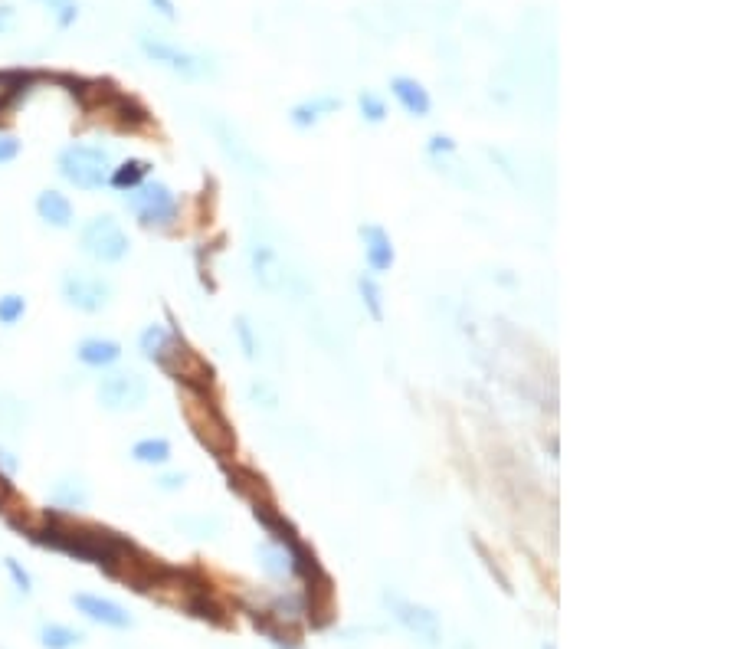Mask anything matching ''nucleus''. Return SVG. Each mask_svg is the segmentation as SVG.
<instances>
[{"mask_svg":"<svg viewBox=\"0 0 737 649\" xmlns=\"http://www.w3.org/2000/svg\"><path fill=\"white\" fill-rule=\"evenodd\" d=\"M56 168L63 174V181L73 184L76 191H102L112 174V155L102 145L76 141V145H66L59 151Z\"/></svg>","mask_w":737,"mask_h":649,"instance_id":"1","label":"nucleus"},{"mask_svg":"<svg viewBox=\"0 0 737 649\" xmlns=\"http://www.w3.org/2000/svg\"><path fill=\"white\" fill-rule=\"evenodd\" d=\"M79 250L89 259H95V263L112 266V263H122L128 250H132V243H128V233L122 230V223H118L112 214H99L82 227Z\"/></svg>","mask_w":737,"mask_h":649,"instance_id":"2","label":"nucleus"},{"mask_svg":"<svg viewBox=\"0 0 737 649\" xmlns=\"http://www.w3.org/2000/svg\"><path fill=\"white\" fill-rule=\"evenodd\" d=\"M59 292H63V299L69 309L76 312H86V315H95L102 312L105 305L112 302V282L95 276V273H86V269H66L63 279H59Z\"/></svg>","mask_w":737,"mask_h":649,"instance_id":"3","label":"nucleus"},{"mask_svg":"<svg viewBox=\"0 0 737 649\" xmlns=\"http://www.w3.org/2000/svg\"><path fill=\"white\" fill-rule=\"evenodd\" d=\"M125 207L145 227H164V223H171L177 217V197L161 181H145L132 187V194H125Z\"/></svg>","mask_w":737,"mask_h":649,"instance_id":"4","label":"nucleus"},{"mask_svg":"<svg viewBox=\"0 0 737 649\" xmlns=\"http://www.w3.org/2000/svg\"><path fill=\"white\" fill-rule=\"evenodd\" d=\"M138 46H141V53L151 59V63L171 69L174 76H184V79H204V76H210V63H207L204 56H197V53H190V50H181V46H174L168 40H154V37H148V33H141Z\"/></svg>","mask_w":737,"mask_h":649,"instance_id":"5","label":"nucleus"},{"mask_svg":"<svg viewBox=\"0 0 737 649\" xmlns=\"http://www.w3.org/2000/svg\"><path fill=\"white\" fill-rule=\"evenodd\" d=\"M148 381L135 371H112L99 381V404L112 413H128L145 407Z\"/></svg>","mask_w":737,"mask_h":649,"instance_id":"6","label":"nucleus"},{"mask_svg":"<svg viewBox=\"0 0 737 649\" xmlns=\"http://www.w3.org/2000/svg\"><path fill=\"white\" fill-rule=\"evenodd\" d=\"M384 604L390 607V613H394V620L400 623V627L410 630L416 640H423V643H430V646L439 643V636H443V627H439V617H436L430 607L413 604V600L400 597V594H390V590L384 594Z\"/></svg>","mask_w":737,"mask_h":649,"instance_id":"7","label":"nucleus"},{"mask_svg":"<svg viewBox=\"0 0 737 649\" xmlns=\"http://www.w3.org/2000/svg\"><path fill=\"white\" fill-rule=\"evenodd\" d=\"M73 607L86 620L99 623V627H109V630H132L135 627L132 613H128L122 604H115V600H109V597H99V594H73Z\"/></svg>","mask_w":737,"mask_h":649,"instance_id":"8","label":"nucleus"},{"mask_svg":"<svg viewBox=\"0 0 737 649\" xmlns=\"http://www.w3.org/2000/svg\"><path fill=\"white\" fill-rule=\"evenodd\" d=\"M361 243H364V263L371 273H387L390 266H394V243H390V233L380 227V223H364L358 230Z\"/></svg>","mask_w":737,"mask_h":649,"instance_id":"9","label":"nucleus"},{"mask_svg":"<svg viewBox=\"0 0 737 649\" xmlns=\"http://www.w3.org/2000/svg\"><path fill=\"white\" fill-rule=\"evenodd\" d=\"M390 92H394V99L403 105V112L413 115V118H426L433 112V99H430V92H426V86L420 79L394 76V79H390Z\"/></svg>","mask_w":737,"mask_h":649,"instance_id":"10","label":"nucleus"},{"mask_svg":"<svg viewBox=\"0 0 737 649\" xmlns=\"http://www.w3.org/2000/svg\"><path fill=\"white\" fill-rule=\"evenodd\" d=\"M37 214L43 223H50L56 230H69L76 220V210H73V200L59 191H40L37 194Z\"/></svg>","mask_w":737,"mask_h":649,"instance_id":"11","label":"nucleus"},{"mask_svg":"<svg viewBox=\"0 0 737 649\" xmlns=\"http://www.w3.org/2000/svg\"><path fill=\"white\" fill-rule=\"evenodd\" d=\"M76 358L86 368H112L122 358V345L115 338H82L76 345Z\"/></svg>","mask_w":737,"mask_h":649,"instance_id":"12","label":"nucleus"},{"mask_svg":"<svg viewBox=\"0 0 737 649\" xmlns=\"http://www.w3.org/2000/svg\"><path fill=\"white\" fill-rule=\"evenodd\" d=\"M338 109H341V99L338 96H315V99L295 105V109L289 112V118H292L295 128H312V125L322 122L325 115L338 112Z\"/></svg>","mask_w":737,"mask_h":649,"instance_id":"13","label":"nucleus"},{"mask_svg":"<svg viewBox=\"0 0 737 649\" xmlns=\"http://www.w3.org/2000/svg\"><path fill=\"white\" fill-rule=\"evenodd\" d=\"M253 269H256V279L259 286L266 289H279L285 282V273H282V259L279 253L272 250V246H253Z\"/></svg>","mask_w":737,"mask_h":649,"instance_id":"14","label":"nucleus"},{"mask_svg":"<svg viewBox=\"0 0 737 649\" xmlns=\"http://www.w3.org/2000/svg\"><path fill=\"white\" fill-rule=\"evenodd\" d=\"M50 499L56 509H66V512H76V509H86L89 505V486L82 479H59Z\"/></svg>","mask_w":737,"mask_h":649,"instance_id":"15","label":"nucleus"},{"mask_svg":"<svg viewBox=\"0 0 737 649\" xmlns=\"http://www.w3.org/2000/svg\"><path fill=\"white\" fill-rule=\"evenodd\" d=\"M37 636H40L43 649H73L86 640V633L76 627H66V623H43Z\"/></svg>","mask_w":737,"mask_h":649,"instance_id":"16","label":"nucleus"},{"mask_svg":"<svg viewBox=\"0 0 737 649\" xmlns=\"http://www.w3.org/2000/svg\"><path fill=\"white\" fill-rule=\"evenodd\" d=\"M148 174H151V164L141 161V158H132V161H125V164H118V168H112L109 184L115 187V191H132V187L145 184Z\"/></svg>","mask_w":737,"mask_h":649,"instance_id":"17","label":"nucleus"},{"mask_svg":"<svg viewBox=\"0 0 737 649\" xmlns=\"http://www.w3.org/2000/svg\"><path fill=\"white\" fill-rule=\"evenodd\" d=\"M132 459L141 466H164L171 459V443L164 436H148L132 446Z\"/></svg>","mask_w":737,"mask_h":649,"instance_id":"18","label":"nucleus"},{"mask_svg":"<svg viewBox=\"0 0 737 649\" xmlns=\"http://www.w3.org/2000/svg\"><path fill=\"white\" fill-rule=\"evenodd\" d=\"M138 348L148 361H164L168 358V348H171V335L164 332L161 325H148L138 338Z\"/></svg>","mask_w":737,"mask_h":649,"instance_id":"19","label":"nucleus"},{"mask_svg":"<svg viewBox=\"0 0 737 649\" xmlns=\"http://www.w3.org/2000/svg\"><path fill=\"white\" fill-rule=\"evenodd\" d=\"M358 289H361V302L367 305V312H371L374 322H384V292H380L377 282L371 276H361Z\"/></svg>","mask_w":737,"mask_h":649,"instance_id":"20","label":"nucleus"},{"mask_svg":"<svg viewBox=\"0 0 737 649\" xmlns=\"http://www.w3.org/2000/svg\"><path fill=\"white\" fill-rule=\"evenodd\" d=\"M23 315H27V299H23V295H17V292L0 295V325L4 328L17 325Z\"/></svg>","mask_w":737,"mask_h":649,"instance_id":"21","label":"nucleus"},{"mask_svg":"<svg viewBox=\"0 0 737 649\" xmlns=\"http://www.w3.org/2000/svg\"><path fill=\"white\" fill-rule=\"evenodd\" d=\"M358 102H361V115H364L371 125H380V122H384V118H387V105H384V99L377 96V92H361Z\"/></svg>","mask_w":737,"mask_h":649,"instance_id":"22","label":"nucleus"},{"mask_svg":"<svg viewBox=\"0 0 737 649\" xmlns=\"http://www.w3.org/2000/svg\"><path fill=\"white\" fill-rule=\"evenodd\" d=\"M4 568H7L10 581H14V587L20 590V594H33V577H30V571L23 568L17 558H4Z\"/></svg>","mask_w":737,"mask_h":649,"instance_id":"23","label":"nucleus"},{"mask_svg":"<svg viewBox=\"0 0 737 649\" xmlns=\"http://www.w3.org/2000/svg\"><path fill=\"white\" fill-rule=\"evenodd\" d=\"M43 4H50V10L56 14V23H59V27H73L76 17H79L76 0H43Z\"/></svg>","mask_w":737,"mask_h":649,"instance_id":"24","label":"nucleus"},{"mask_svg":"<svg viewBox=\"0 0 737 649\" xmlns=\"http://www.w3.org/2000/svg\"><path fill=\"white\" fill-rule=\"evenodd\" d=\"M236 332H240V341H243V351L246 358H256V341H253V325L246 322V318H240L236 322Z\"/></svg>","mask_w":737,"mask_h":649,"instance_id":"25","label":"nucleus"},{"mask_svg":"<svg viewBox=\"0 0 737 649\" xmlns=\"http://www.w3.org/2000/svg\"><path fill=\"white\" fill-rule=\"evenodd\" d=\"M20 155V141L14 135H0V164H10Z\"/></svg>","mask_w":737,"mask_h":649,"instance_id":"26","label":"nucleus"},{"mask_svg":"<svg viewBox=\"0 0 737 649\" xmlns=\"http://www.w3.org/2000/svg\"><path fill=\"white\" fill-rule=\"evenodd\" d=\"M430 151H433V155H439V151H443V155H449V151H456V141L449 138V135H433L430 138Z\"/></svg>","mask_w":737,"mask_h":649,"instance_id":"27","label":"nucleus"},{"mask_svg":"<svg viewBox=\"0 0 737 649\" xmlns=\"http://www.w3.org/2000/svg\"><path fill=\"white\" fill-rule=\"evenodd\" d=\"M184 482H187V476H184V472H168V476H161L158 479V489H181L184 486Z\"/></svg>","mask_w":737,"mask_h":649,"instance_id":"28","label":"nucleus"},{"mask_svg":"<svg viewBox=\"0 0 737 649\" xmlns=\"http://www.w3.org/2000/svg\"><path fill=\"white\" fill-rule=\"evenodd\" d=\"M148 4L158 10V14L164 17V20H177V7H174V0H148Z\"/></svg>","mask_w":737,"mask_h":649,"instance_id":"29","label":"nucleus"},{"mask_svg":"<svg viewBox=\"0 0 737 649\" xmlns=\"http://www.w3.org/2000/svg\"><path fill=\"white\" fill-rule=\"evenodd\" d=\"M0 469H4V476H14V472H17V459L10 456L7 450H0Z\"/></svg>","mask_w":737,"mask_h":649,"instance_id":"30","label":"nucleus"},{"mask_svg":"<svg viewBox=\"0 0 737 649\" xmlns=\"http://www.w3.org/2000/svg\"><path fill=\"white\" fill-rule=\"evenodd\" d=\"M10 27H14V7H0V33H7Z\"/></svg>","mask_w":737,"mask_h":649,"instance_id":"31","label":"nucleus"}]
</instances>
